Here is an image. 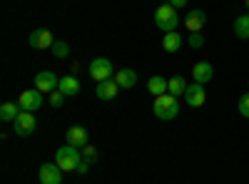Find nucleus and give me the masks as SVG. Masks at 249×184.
I'll use <instances>...</instances> for the list:
<instances>
[{
	"label": "nucleus",
	"mask_w": 249,
	"mask_h": 184,
	"mask_svg": "<svg viewBox=\"0 0 249 184\" xmlns=\"http://www.w3.org/2000/svg\"><path fill=\"white\" fill-rule=\"evenodd\" d=\"M152 112H155V117H160V119H175V117L179 115V102H177L175 95L164 92V95L155 97Z\"/></svg>",
	"instance_id": "nucleus-1"
},
{
	"label": "nucleus",
	"mask_w": 249,
	"mask_h": 184,
	"mask_svg": "<svg viewBox=\"0 0 249 184\" xmlns=\"http://www.w3.org/2000/svg\"><path fill=\"white\" fill-rule=\"evenodd\" d=\"M82 162V152L80 147H72V145H65L55 152V165L62 169V172H75L77 165Z\"/></svg>",
	"instance_id": "nucleus-2"
},
{
	"label": "nucleus",
	"mask_w": 249,
	"mask_h": 184,
	"mask_svg": "<svg viewBox=\"0 0 249 184\" xmlns=\"http://www.w3.org/2000/svg\"><path fill=\"white\" fill-rule=\"evenodd\" d=\"M155 25L162 30V33H175L177 25H179V15L177 10L170 5V3H164L155 10Z\"/></svg>",
	"instance_id": "nucleus-3"
},
{
	"label": "nucleus",
	"mask_w": 249,
	"mask_h": 184,
	"mask_svg": "<svg viewBox=\"0 0 249 184\" xmlns=\"http://www.w3.org/2000/svg\"><path fill=\"white\" fill-rule=\"evenodd\" d=\"M112 63L107 57H95L92 63H90V77L95 80V83H105V80L112 77Z\"/></svg>",
	"instance_id": "nucleus-4"
},
{
	"label": "nucleus",
	"mask_w": 249,
	"mask_h": 184,
	"mask_svg": "<svg viewBox=\"0 0 249 184\" xmlns=\"http://www.w3.org/2000/svg\"><path fill=\"white\" fill-rule=\"evenodd\" d=\"M13 127H15V134H18V137H30V134L35 132V127H37V119H35L33 112H25V110H23V112L15 117Z\"/></svg>",
	"instance_id": "nucleus-5"
},
{
	"label": "nucleus",
	"mask_w": 249,
	"mask_h": 184,
	"mask_svg": "<svg viewBox=\"0 0 249 184\" xmlns=\"http://www.w3.org/2000/svg\"><path fill=\"white\" fill-rule=\"evenodd\" d=\"M28 43H30V48H35V50H53L55 37H53V33H50L48 28H37V30L30 33Z\"/></svg>",
	"instance_id": "nucleus-6"
},
{
	"label": "nucleus",
	"mask_w": 249,
	"mask_h": 184,
	"mask_svg": "<svg viewBox=\"0 0 249 184\" xmlns=\"http://www.w3.org/2000/svg\"><path fill=\"white\" fill-rule=\"evenodd\" d=\"M18 105L25 112H35V110L43 107V92L40 90H23L20 97H18Z\"/></svg>",
	"instance_id": "nucleus-7"
},
{
	"label": "nucleus",
	"mask_w": 249,
	"mask_h": 184,
	"mask_svg": "<svg viewBox=\"0 0 249 184\" xmlns=\"http://www.w3.org/2000/svg\"><path fill=\"white\" fill-rule=\"evenodd\" d=\"M184 102L190 107H202L204 102H207V90H204V85H199V83H195V85H187V90H184Z\"/></svg>",
	"instance_id": "nucleus-8"
},
{
	"label": "nucleus",
	"mask_w": 249,
	"mask_h": 184,
	"mask_svg": "<svg viewBox=\"0 0 249 184\" xmlns=\"http://www.w3.org/2000/svg\"><path fill=\"white\" fill-rule=\"evenodd\" d=\"M37 179H40V184H62V169L55 162H48V165L37 169Z\"/></svg>",
	"instance_id": "nucleus-9"
},
{
	"label": "nucleus",
	"mask_w": 249,
	"mask_h": 184,
	"mask_svg": "<svg viewBox=\"0 0 249 184\" xmlns=\"http://www.w3.org/2000/svg\"><path fill=\"white\" fill-rule=\"evenodd\" d=\"M57 85H60V77L50 70H43L35 75V90H40V92H55Z\"/></svg>",
	"instance_id": "nucleus-10"
},
{
	"label": "nucleus",
	"mask_w": 249,
	"mask_h": 184,
	"mask_svg": "<svg viewBox=\"0 0 249 184\" xmlns=\"http://www.w3.org/2000/svg\"><path fill=\"white\" fill-rule=\"evenodd\" d=\"M192 77H195V83H199V85L212 83V80H214V65L207 63V60H202V63H195Z\"/></svg>",
	"instance_id": "nucleus-11"
},
{
	"label": "nucleus",
	"mask_w": 249,
	"mask_h": 184,
	"mask_svg": "<svg viewBox=\"0 0 249 184\" xmlns=\"http://www.w3.org/2000/svg\"><path fill=\"white\" fill-rule=\"evenodd\" d=\"M184 25H187V30H190V33H199L207 25V13L199 10V8L190 10V13H187V17H184Z\"/></svg>",
	"instance_id": "nucleus-12"
},
{
	"label": "nucleus",
	"mask_w": 249,
	"mask_h": 184,
	"mask_svg": "<svg viewBox=\"0 0 249 184\" xmlns=\"http://www.w3.org/2000/svg\"><path fill=\"white\" fill-rule=\"evenodd\" d=\"M115 83L120 85V90H132L137 85V72L132 67H122L115 72Z\"/></svg>",
	"instance_id": "nucleus-13"
},
{
	"label": "nucleus",
	"mask_w": 249,
	"mask_h": 184,
	"mask_svg": "<svg viewBox=\"0 0 249 184\" xmlns=\"http://www.w3.org/2000/svg\"><path fill=\"white\" fill-rule=\"evenodd\" d=\"M97 97L102 100V102H107V100H115L117 97V92H120V85L115 83V77H110V80H105V83H97Z\"/></svg>",
	"instance_id": "nucleus-14"
},
{
	"label": "nucleus",
	"mask_w": 249,
	"mask_h": 184,
	"mask_svg": "<svg viewBox=\"0 0 249 184\" xmlns=\"http://www.w3.org/2000/svg\"><path fill=\"white\" fill-rule=\"evenodd\" d=\"M57 90H60L62 95H65V97H72V95H77V92H80V80H77L75 75H65V77H60Z\"/></svg>",
	"instance_id": "nucleus-15"
},
{
	"label": "nucleus",
	"mask_w": 249,
	"mask_h": 184,
	"mask_svg": "<svg viewBox=\"0 0 249 184\" xmlns=\"http://www.w3.org/2000/svg\"><path fill=\"white\" fill-rule=\"evenodd\" d=\"M65 134H68V145H72V147H80L82 150V147L88 145V130L85 127H70Z\"/></svg>",
	"instance_id": "nucleus-16"
},
{
	"label": "nucleus",
	"mask_w": 249,
	"mask_h": 184,
	"mask_svg": "<svg viewBox=\"0 0 249 184\" xmlns=\"http://www.w3.org/2000/svg\"><path fill=\"white\" fill-rule=\"evenodd\" d=\"M167 83H170L167 77H162V75H152V77L147 80V90H150L155 97H160V95L167 92Z\"/></svg>",
	"instance_id": "nucleus-17"
},
{
	"label": "nucleus",
	"mask_w": 249,
	"mask_h": 184,
	"mask_svg": "<svg viewBox=\"0 0 249 184\" xmlns=\"http://www.w3.org/2000/svg\"><path fill=\"white\" fill-rule=\"evenodd\" d=\"M182 35L175 30V33H164V37H162V48L167 50V52H177L179 48H182Z\"/></svg>",
	"instance_id": "nucleus-18"
},
{
	"label": "nucleus",
	"mask_w": 249,
	"mask_h": 184,
	"mask_svg": "<svg viewBox=\"0 0 249 184\" xmlns=\"http://www.w3.org/2000/svg\"><path fill=\"white\" fill-rule=\"evenodd\" d=\"M234 35L239 40H249V13L237 15V20H234Z\"/></svg>",
	"instance_id": "nucleus-19"
},
{
	"label": "nucleus",
	"mask_w": 249,
	"mask_h": 184,
	"mask_svg": "<svg viewBox=\"0 0 249 184\" xmlns=\"http://www.w3.org/2000/svg\"><path fill=\"white\" fill-rule=\"evenodd\" d=\"M23 112V107L15 105V102H5L3 107H0V119L3 122H15V117Z\"/></svg>",
	"instance_id": "nucleus-20"
},
{
	"label": "nucleus",
	"mask_w": 249,
	"mask_h": 184,
	"mask_svg": "<svg viewBox=\"0 0 249 184\" xmlns=\"http://www.w3.org/2000/svg\"><path fill=\"white\" fill-rule=\"evenodd\" d=\"M184 90H187V83H184V77H179V75L170 77V83H167V92H170V95L179 97V95H184Z\"/></svg>",
	"instance_id": "nucleus-21"
},
{
	"label": "nucleus",
	"mask_w": 249,
	"mask_h": 184,
	"mask_svg": "<svg viewBox=\"0 0 249 184\" xmlns=\"http://www.w3.org/2000/svg\"><path fill=\"white\" fill-rule=\"evenodd\" d=\"M68 52H70V45L65 43V40H55V45H53V55L55 57H68Z\"/></svg>",
	"instance_id": "nucleus-22"
},
{
	"label": "nucleus",
	"mask_w": 249,
	"mask_h": 184,
	"mask_svg": "<svg viewBox=\"0 0 249 184\" xmlns=\"http://www.w3.org/2000/svg\"><path fill=\"white\" fill-rule=\"evenodd\" d=\"M80 152H82V159H85V162H90V165H92V162H97V150H95L92 145H85V147H82Z\"/></svg>",
	"instance_id": "nucleus-23"
},
{
	"label": "nucleus",
	"mask_w": 249,
	"mask_h": 184,
	"mask_svg": "<svg viewBox=\"0 0 249 184\" xmlns=\"http://www.w3.org/2000/svg\"><path fill=\"white\" fill-rule=\"evenodd\" d=\"M237 110H239V115H242V117H247V119H249V92L239 97V102H237Z\"/></svg>",
	"instance_id": "nucleus-24"
},
{
	"label": "nucleus",
	"mask_w": 249,
	"mask_h": 184,
	"mask_svg": "<svg viewBox=\"0 0 249 184\" xmlns=\"http://www.w3.org/2000/svg\"><path fill=\"white\" fill-rule=\"evenodd\" d=\"M187 43H190V48H202L204 45V35L202 33H190V37H187Z\"/></svg>",
	"instance_id": "nucleus-25"
},
{
	"label": "nucleus",
	"mask_w": 249,
	"mask_h": 184,
	"mask_svg": "<svg viewBox=\"0 0 249 184\" xmlns=\"http://www.w3.org/2000/svg\"><path fill=\"white\" fill-rule=\"evenodd\" d=\"M62 102H65V95H62L60 90H55V92H50V105L53 107H60Z\"/></svg>",
	"instance_id": "nucleus-26"
},
{
	"label": "nucleus",
	"mask_w": 249,
	"mask_h": 184,
	"mask_svg": "<svg viewBox=\"0 0 249 184\" xmlns=\"http://www.w3.org/2000/svg\"><path fill=\"white\" fill-rule=\"evenodd\" d=\"M88 169H90V162H85V159H82L80 165H77V169H75V172H77V174H88Z\"/></svg>",
	"instance_id": "nucleus-27"
},
{
	"label": "nucleus",
	"mask_w": 249,
	"mask_h": 184,
	"mask_svg": "<svg viewBox=\"0 0 249 184\" xmlns=\"http://www.w3.org/2000/svg\"><path fill=\"white\" fill-rule=\"evenodd\" d=\"M187 3H190V0H170V5H172L175 10H179V8H187Z\"/></svg>",
	"instance_id": "nucleus-28"
},
{
	"label": "nucleus",
	"mask_w": 249,
	"mask_h": 184,
	"mask_svg": "<svg viewBox=\"0 0 249 184\" xmlns=\"http://www.w3.org/2000/svg\"><path fill=\"white\" fill-rule=\"evenodd\" d=\"M244 5H247V8H249V0H244Z\"/></svg>",
	"instance_id": "nucleus-29"
}]
</instances>
